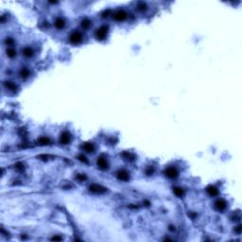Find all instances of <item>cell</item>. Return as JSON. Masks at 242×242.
I'll use <instances>...</instances> for the list:
<instances>
[{"mask_svg":"<svg viewBox=\"0 0 242 242\" xmlns=\"http://www.w3.org/2000/svg\"><path fill=\"white\" fill-rule=\"evenodd\" d=\"M109 32V27L107 25H103L100 27L98 29L95 31V38L97 41H104L108 36Z\"/></svg>","mask_w":242,"mask_h":242,"instance_id":"6da1fadb","label":"cell"},{"mask_svg":"<svg viewBox=\"0 0 242 242\" xmlns=\"http://www.w3.org/2000/svg\"><path fill=\"white\" fill-rule=\"evenodd\" d=\"M68 40H69V43L71 45H79L82 42L83 40V36L80 33V31H77V30H74L73 32H71L69 37H68Z\"/></svg>","mask_w":242,"mask_h":242,"instance_id":"7a4b0ae2","label":"cell"},{"mask_svg":"<svg viewBox=\"0 0 242 242\" xmlns=\"http://www.w3.org/2000/svg\"><path fill=\"white\" fill-rule=\"evenodd\" d=\"M90 192H92L93 194H98V195H101V194H104L107 192V188L105 186H103L101 184H92L89 185V187H88Z\"/></svg>","mask_w":242,"mask_h":242,"instance_id":"3957f363","label":"cell"},{"mask_svg":"<svg viewBox=\"0 0 242 242\" xmlns=\"http://www.w3.org/2000/svg\"><path fill=\"white\" fill-rule=\"evenodd\" d=\"M71 139H72V136H71V134L67 131H63L62 134H60V137H59V142L61 145L63 146H66V145H69L70 142H71Z\"/></svg>","mask_w":242,"mask_h":242,"instance_id":"277c9868","label":"cell"},{"mask_svg":"<svg viewBox=\"0 0 242 242\" xmlns=\"http://www.w3.org/2000/svg\"><path fill=\"white\" fill-rule=\"evenodd\" d=\"M113 19L117 22H123L128 18V13L125 12L124 10H117L112 14Z\"/></svg>","mask_w":242,"mask_h":242,"instance_id":"5b68a950","label":"cell"},{"mask_svg":"<svg viewBox=\"0 0 242 242\" xmlns=\"http://www.w3.org/2000/svg\"><path fill=\"white\" fill-rule=\"evenodd\" d=\"M164 174L168 179H176L179 176V170L175 167H167L165 169Z\"/></svg>","mask_w":242,"mask_h":242,"instance_id":"8992f818","label":"cell"},{"mask_svg":"<svg viewBox=\"0 0 242 242\" xmlns=\"http://www.w3.org/2000/svg\"><path fill=\"white\" fill-rule=\"evenodd\" d=\"M117 178L121 182H128L130 180V172L126 169H119L117 172Z\"/></svg>","mask_w":242,"mask_h":242,"instance_id":"52a82bcc","label":"cell"},{"mask_svg":"<svg viewBox=\"0 0 242 242\" xmlns=\"http://www.w3.org/2000/svg\"><path fill=\"white\" fill-rule=\"evenodd\" d=\"M97 167L100 169H101V170H106L109 167V163L107 161V159L105 157H103V156L97 157Z\"/></svg>","mask_w":242,"mask_h":242,"instance_id":"ba28073f","label":"cell"},{"mask_svg":"<svg viewBox=\"0 0 242 242\" xmlns=\"http://www.w3.org/2000/svg\"><path fill=\"white\" fill-rule=\"evenodd\" d=\"M214 204H215V208L218 211H224L227 208V202L224 199H218Z\"/></svg>","mask_w":242,"mask_h":242,"instance_id":"9c48e42d","label":"cell"},{"mask_svg":"<svg viewBox=\"0 0 242 242\" xmlns=\"http://www.w3.org/2000/svg\"><path fill=\"white\" fill-rule=\"evenodd\" d=\"M81 148H82V151H85L86 153H94L95 151H96L95 145L93 144V143H90V142L83 143L82 146H81Z\"/></svg>","mask_w":242,"mask_h":242,"instance_id":"30bf717a","label":"cell"},{"mask_svg":"<svg viewBox=\"0 0 242 242\" xmlns=\"http://www.w3.org/2000/svg\"><path fill=\"white\" fill-rule=\"evenodd\" d=\"M205 190H206V193H207L209 196H210V197H217V196L219 194L218 189L216 187V186H214V185H212V184L208 185Z\"/></svg>","mask_w":242,"mask_h":242,"instance_id":"8fae6325","label":"cell"},{"mask_svg":"<svg viewBox=\"0 0 242 242\" xmlns=\"http://www.w3.org/2000/svg\"><path fill=\"white\" fill-rule=\"evenodd\" d=\"M22 55H23L25 58H31L33 57L34 55V50L30 46H25L22 49Z\"/></svg>","mask_w":242,"mask_h":242,"instance_id":"7c38bea8","label":"cell"},{"mask_svg":"<svg viewBox=\"0 0 242 242\" xmlns=\"http://www.w3.org/2000/svg\"><path fill=\"white\" fill-rule=\"evenodd\" d=\"M50 143H51V140L47 136H41L37 140V144L39 146H48L50 145Z\"/></svg>","mask_w":242,"mask_h":242,"instance_id":"4fadbf2b","label":"cell"},{"mask_svg":"<svg viewBox=\"0 0 242 242\" xmlns=\"http://www.w3.org/2000/svg\"><path fill=\"white\" fill-rule=\"evenodd\" d=\"M4 86L7 88L9 91H12V92H16L17 91V85H16L14 82L13 81H10V80H6L3 82Z\"/></svg>","mask_w":242,"mask_h":242,"instance_id":"5bb4252c","label":"cell"},{"mask_svg":"<svg viewBox=\"0 0 242 242\" xmlns=\"http://www.w3.org/2000/svg\"><path fill=\"white\" fill-rule=\"evenodd\" d=\"M19 76L22 80H27L30 76V71L27 67H22L19 71Z\"/></svg>","mask_w":242,"mask_h":242,"instance_id":"9a60e30c","label":"cell"},{"mask_svg":"<svg viewBox=\"0 0 242 242\" xmlns=\"http://www.w3.org/2000/svg\"><path fill=\"white\" fill-rule=\"evenodd\" d=\"M64 26H65V21L62 17H58L54 21V27H56L57 30H63Z\"/></svg>","mask_w":242,"mask_h":242,"instance_id":"2e32d148","label":"cell"},{"mask_svg":"<svg viewBox=\"0 0 242 242\" xmlns=\"http://www.w3.org/2000/svg\"><path fill=\"white\" fill-rule=\"evenodd\" d=\"M80 27H81V29H83L85 30H89L92 27V21L88 18H83L80 21Z\"/></svg>","mask_w":242,"mask_h":242,"instance_id":"e0dca14e","label":"cell"},{"mask_svg":"<svg viewBox=\"0 0 242 242\" xmlns=\"http://www.w3.org/2000/svg\"><path fill=\"white\" fill-rule=\"evenodd\" d=\"M173 193L175 194V196L182 198L184 195V188L180 187V186H175V187H173Z\"/></svg>","mask_w":242,"mask_h":242,"instance_id":"ac0fdd59","label":"cell"},{"mask_svg":"<svg viewBox=\"0 0 242 242\" xmlns=\"http://www.w3.org/2000/svg\"><path fill=\"white\" fill-rule=\"evenodd\" d=\"M6 55H7V57L10 58V59H13L16 57V55H17V53H16V50L13 48V47H9L7 50H6Z\"/></svg>","mask_w":242,"mask_h":242,"instance_id":"d6986e66","label":"cell"},{"mask_svg":"<svg viewBox=\"0 0 242 242\" xmlns=\"http://www.w3.org/2000/svg\"><path fill=\"white\" fill-rule=\"evenodd\" d=\"M136 9H137V10H139V12H146V10H148V5L144 2H139L138 4H137Z\"/></svg>","mask_w":242,"mask_h":242,"instance_id":"ffe728a7","label":"cell"},{"mask_svg":"<svg viewBox=\"0 0 242 242\" xmlns=\"http://www.w3.org/2000/svg\"><path fill=\"white\" fill-rule=\"evenodd\" d=\"M4 44L6 45L7 46H10V47H12L13 46V44H14V40L13 39V38H10V37H7L6 39L4 40Z\"/></svg>","mask_w":242,"mask_h":242,"instance_id":"44dd1931","label":"cell"},{"mask_svg":"<svg viewBox=\"0 0 242 242\" xmlns=\"http://www.w3.org/2000/svg\"><path fill=\"white\" fill-rule=\"evenodd\" d=\"M154 171H155L154 167H151V166H148V167L145 169V173H146L147 176H151V175H153Z\"/></svg>","mask_w":242,"mask_h":242,"instance_id":"7402d4cb","label":"cell"},{"mask_svg":"<svg viewBox=\"0 0 242 242\" xmlns=\"http://www.w3.org/2000/svg\"><path fill=\"white\" fill-rule=\"evenodd\" d=\"M76 179L78 180L80 183H82V182H84L87 180V177H86V175L85 174H82V173H80L76 176Z\"/></svg>","mask_w":242,"mask_h":242,"instance_id":"603a6c76","label":"cell"},{"mask_svg":"<svg viewBox=\"0 0 242 242\" xmlns=\"http://www.w3.org/2000/svg\"><path fill=\"white\" fill-rule=\"evenodd\" d=\"M122 156H123V158L125 159V160H134V156L133 154H131V153L128 152V151L124 152L122 154Z\"/></svg>","mask_w":242,"mask_h":242,"instance_id":"cb8c5ba5","label":"cell"},{"mask_svg":"<svg viewBox=\"0 0 242 242\" xmlns=\"http://www.w3.org/2000/svg\"><path fill=\"white\" fill-rule=\"evenodd\" d=\"M78 159H79V161H80L81 163H83V164H88V163H89V161H88V159L86 158V156L82 154V153H81V154H79L78 155Z\"/></svg>","mask_w":242,"mask_h":242,"instance_id":"d4e9b609","label":"cell"},{"mask_svg":"<svg viewBox=\"0 0 242 242\" xmlns=\"http://www.w3.org/2000/svg\"><path fill=\"white\" fill-rule=\"evenodd\" d=\"M109 15H112V10H106L101 13V17L103 18H107Z\"/></svg>","mask_w":242,"mask_h":242,"instance_id":"484cf974","label":"cell"},{"mask_svg":"<svg viewBox=\"0 0 242 242\" xmlns=\"http://www.w3.org/2000/svg\"><path fill=\"white\" fill-rule=\"evenodd\" d=\"M14 167H15V168L17 169V170H20V171H22V170L24 169V165L22 164V163H20V162L19 163H16Z\"/></svg>","mask_w":242,"mask_h":242,"instance_id":"4316f807","label":"cell"},{"mask_svg":"<svg viewBox=\"0 0 242 242\" xmlns=\"http://www.w3.org/2000/svg\"><path fill=\"white\" fill-rule=\"evenodd\" d=\"M51 240H53V241H61V240H63V238H62V236H60V235H54L51 238Z\"/></svg>","mask_w":242,"mask_h":242,"instance_id":"83f0119b","label":"cell"},{"mask_svg":"<svg viewBox=\"0 0 242 242\" xmlns=\"http://www.w3.org/2000/svg\"><path fill=\"white\" fill-rule=\"evenodd\" d=\"M241 231H242V227H241V225H238V226H236L235 229V233H238V235L241 234Z\"/></svg>","mask_w":242,"mask_h":242,"instance_id":"f1b7e54d","label":"cell"},{"mask_svg":"<svg viewBox=\"0 0 242 242\" xmlns=\"http://www.w3.org/2000/svg\"><path fill=\"white\" fill-rule=\"evenodd\" d=\"M171 232H173V231H175V226H173V225H169V228H168Z\"/></svg>","mask_w":242,"mask_h":242,"instance_id":"f546056e","label":"cell"}]
</instances>
